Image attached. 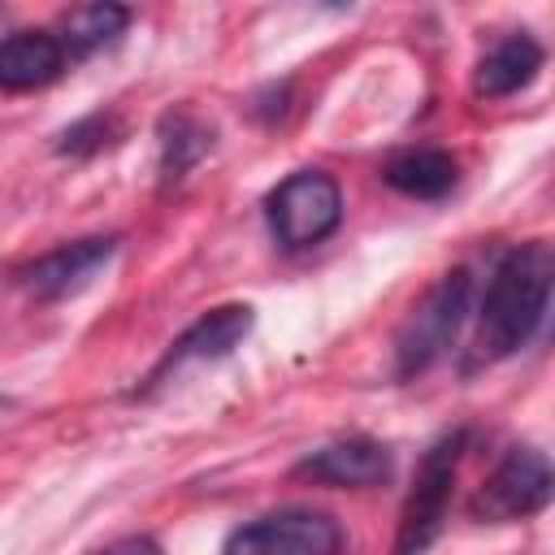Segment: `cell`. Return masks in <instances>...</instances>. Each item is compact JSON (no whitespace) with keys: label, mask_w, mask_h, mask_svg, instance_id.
Returning <instances> with one entry per match:
<instances>
[{"label":"cell","mask_w":555,"mask_h":555,"mask_svg":"<svg viewBox=\"0 0 555 555\" xmlns=\"http://www.w3.org/2000/svg\"><path fill=\"white\" fill-rule=\"evenodd\" d=\"M551 282H555V251L551 243L533 238L520 247H507L481 291L477 304V330L468 347V369L499 364L529 347V338L542 330L546 304H551Z\"/></svg>","instance_id":"1"},{"label":"cell","mask_w":555,"mask_h":555,"mask_svg":"<svg viewBox=\"0 0 555 555\" xmlns=\"http://www.w3.org/2000/svg\"><path fill=\"white\" fill-rule=\"evenodd\" d=\"M468 312H473V273L464 264H455L403 317V325L395 334V377H416L438 356H447V347L464 330Z\"/></svg>","instance_id":"2"},{"label":"cell","mask_w":555,"mask_h":555,"mask_svg":"<svg viewBox=\"0 0 555 555\" xmlns=\"http://www.w3.org/2000/svg\"><path fill=\"white\" fill-rule=\"evenodd\" d=\"M264 217L286 251L317 247L343 225V186L325 169H295L269 191Z\"/></svg>","instance_id":"3"},{"label":"cell","mask_w":555,"mask_h":555,"mask_svg":"<svg viewBox=\"0 0 555 555\" xmlns=\"http://www.w3.org/2000/svg\"><path fill=\"white\" fill-rule=\"evenodd\" d=\"M464 442H468V434H464V429H451V434H442V438L421 455V468H416L412 490H408L403 512H399L395 555H425V551L434 546V538L442 533V520H447V503H451V486H455V473H460Z\"/></svg>","instance_id":"4"},{"label":"cell","mask_w":555,"mask_h":555,"mask_svg":"<svg viewBox=\"0 0 555 555\" xmlns=\"http://www.w3.org/2000/svg\"><path fill=\"white\" fill-rule=\"evenodd\" d=\"M555 494V477H551V460L538 447H512L494 473L473 490L468 499V516L481 525H512V520H529L538 516Z\"/></svg>","instance_id":"5"},{"label":"cell","mask_w":555,"mask_h":555,"mask_svg":"<svg viewBox=\"0 0 555 555\" xmlns=\"http://www.w3.org/2000/svg\"><path fill=\"white\" fill-rule=\"evenodd\" d=\"M343 529L312 507H282L230 529L221 555H338Z\"/></svg>","instance_id":"6"},{"label":"cell","mask_w":555,"mask_h":555,"mask_svg":"<svg viewBox=\"0 0 555 555\" xmlns=\"http://www.w3.org/2000/svg\"><path fill=\"white\" fill-rule=\"evenodd\" d=\"M117 251V234H91V238H74V243H61L43 256H35L30 264L17 269V286L30 295V299H69L78 295L82 286H91V278L113 260Z\"/></svg>","instance_id":"7"},{"label":"cell","mask_w":555,"mask_h":555,"mask_svg":"<svg viewBox=\"0 0 555 555\" xmlns=\"http://www.w3.org/2000/svg\"><path fill=\"white\" fill-rule=\"evenodd\" d=\"M251 325H256V312L247 308V304H221V308H212V312H204L195 325H186L173 343H169V351L160 356V364L152 369V377H147V386H160L169 373H178L182 364H195V360H221V356H230L247 334H251Z\"/></svg>","instance_id":"8"},{"label":"cell","mask_w":555,"mask_h":555,"mask_svg":"<svg viewBox=\"0 0 555 555\" xmlns=\"http://www.w3.org/2000/svg\"><path fill=\"white\" fill-rule=\"evenodd\" d=\"M295 477L317 486H351V490L382 486L390 477V451L373 438H338L304 455L295 464Z\"/></svg>","instance_id":"9"},{"label":"cell","mask_w":555,"mask_h":555,"mask_svg":"<svg viewBox=\"0 0 555 555\" xmlns=\"http://www.w3.org/2000/svg\"><path fill=\"white\" fill-rule=\"evenodd\" d=\"M69 56L56 30H13L0 39V91H39L65 74Z\"/></svg>","instance_id":"10"},{"label":"cell","mask_w":555,"mask_h":555,"mask_svg":"<svg viewBox=\"0 0 555 555\" xmlns=\"http://www.w3.org/2000/svg\"><path fill=\"white\" fill-rule=\"evenodd\" d=\"M546 65V52L533 35L525 30H512L503 35L481 61H477V74H473V91L481 100H503V95H516L525 91Z\"/></svg>","instance_id":"11"},{"label":"cell","mask_w":555,"mask_h":555,"mask_svg":"<svg viewBox=\"0 0 555 555\" xmlns=\"http://www.w3.org/2000/svg\"><path fill=\"white\" fill-rule=\"evenodd\" d=\"M382 178L399 191V195H412V199H442L455 178H460V165L451 152L442 147H403L395 152L386 165H382Z\"/></svg>","instance_id":"12"},{"label":"cell","mask_w":555,"mask_h":555,"mask_svg":"<svg viewBox=\"0 0 555 555\" xmlns=\"http://www.w3.org/2000/svg\"><path fill=\"white\" fill-rule=\"evenodd\" d=\"M160 139V182H182L208 152H212V126L191 108H169L156 126Z\"/></svg>","instance_id":"13"},{"label":"cell","mask_w":555,"mask_h":555,"mask_svg":"<svg viewBox=\"0 0 555 555\" xmlns=\"http://www.w3.org/2000/svg\"><path fill=\"white\" fill-rule=\"evenodd\" d=\"M126 26H130V9L126 4H78V9H69L61 17L56 39H61L65 56L78 61V56H91L104 43H113Z\"/></svg>","instance_id":"14"},{"label":"cell","mask_w":555,"mask_h":555,"mask_svg":"<svg viewBox=\"0 0 555 555\" xmlns=\"http://www.w3.org/2000/svg\"><path fill=\"white\" fill-rule=\"evenodd\" d=\"M113 134H117V121L108 117V113H91V117H82V121H74L65 134H61V152L65 156H91V152H100V147H108L113 143Z\"/></svg>","instance_id":"15"},{"label":"cell","mask_w":555,"mask_h":555,"mask_svg":"<svg viewBox=\"0 0 555 555\" xmlns=\"http://www.w3.org/2000/svg\"><path fill=\"white\" fill-rule=\"evenodd\" d=\"M95 555H165L152 538H143V533H130V538H117V542H108L104 551H95Z\"/></svg>","instance_id":"16"},{"label":"cell","mask_w":555,"mask_h":555,"mask_svg":"<svg viewBox=\"0 0 555 555\" xmlns=\"http://www.w3.org/2000/svg\"><path fill=\"white\" fill-rule=\"evenodd\" d=\"M0 39H4V9H0Z\"/></svg>","instance_id":"17"}]
</instances>
